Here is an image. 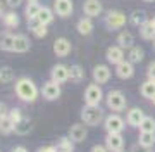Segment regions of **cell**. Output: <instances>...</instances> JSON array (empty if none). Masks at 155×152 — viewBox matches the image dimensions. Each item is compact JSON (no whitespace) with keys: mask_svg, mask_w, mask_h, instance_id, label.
Returning <instances> with one entry per match:
<instances>
[{"mask_svg":"<svg viewBox=\"0 0 155 152\" xmlns=\"http://www.w3.org/2000/svg\"><path fill=\"white\" fill-rule=\"evenodd\" d=\"M2 19H4V24H5L7 28H16L17 24H19V17H17L16 12H5Z\"/></svg>","mask_w":155,"mask_h":152,"instance_id":"obj_31","label":"cell"},{"mask_svg":"<svg viewBox=\"0 0 155 152\" xmlns=\"http://www.w3.org/2000/svg\"><path fill=\"white\" fill-rule=\"evenodd\" d=\"M133 152H150V150H147V147H141V149H134Z\"/></svg>","mask_w":155,"mask_h":152,"instance_id":"obj_42","label":"cell"},{"mask_svg":"<svg viewBox=\"0 0 155 152\" xmlns=\"http://www.w3.org/2000/svg\"><path fill=\"white\" fill-rule=\"evenodd\" d=\"M72 5L71 0H55V4H54V12H57V16L61 17H67L72 14Z\"/></svg>","mask_w":155,"mask_h":152,"instance_id":"obj_9","label":"cell"},{"mask_svg":"<svg viewBox=\"0 0 155 152\" xmlns=\"http://www.w3.org/2000/svg\"><path fill=\"white\" fill-rule=\"evenodd\" d=\"M109 78H110V69L107 68V66H104V64L95 66V69H93V79L97 81V83H98V85L107 83Z\"/></svg>","mask_w":155,"mask_h":152,"instance_id":"obj_11","label":"cell"},{"mask_svg":"<svg viewBox=\"0 0 155 152\" xmlns=\"http://www.w3.org/2000/svg\"><path fill=\"white\" fill-rule=\"evenodd\" d=\"M140 130L141 131H152V133H155V119L152 116H145L141 124H140Z\"/></svg>","mask_w":155,"mask_h":152,"instance_id":"obj_32","label":"cell"},{"mask_svg":"<svg viewBox=\"0 0 155 152\" xmlns=\"http://www.w3.org/2000/svg\"><path fill=\"white\" fill-rule=\"evenodd\" d=\"M91 152H109V149L107 147H102V145H95L91 149Z\"/></svg>","mask_w":155,"mask_h":152,"instance_id":"obj_39","label":"cell"},{"mask_svg":"<svg viewBox=\"0 0 155 152\" xmlns=\"http://www.w3.org/2000/svg\"><path fill=\"white\" fill-rule=\"evenodd\" d=\"M4 14H5V12H4V7H2V4H0V17H4Z\"/></svg>","mask_w":155,"mask_h":152,"instance_id":"obj_43","label":"cell"},{"mask_svg":"<svg viewBox=\"0 0 155 152\" xmlns=\"http://www.w3.org/2000/svg\"><path fill=\"white\" fill-rule=\"evenodd\" d=\"M152 100H153V104H155V95H153V99H152Z\"/></svg>","mask_w":155,"mask_h":152,"instance_id":"obj_45","label":"cell"},{"mask_svg":"<svg viewBox=\"0 0 155 152\" xmlns=\"http://www.w3.org/2000/svg\"><path fill=\"white\" fill-rule=\"evenodd\" d=\"M119 152H126V150H119Z\"/></svg>","mask_w":155,"mask_h":152,"instance_id":"obj_47","label":"cell"},{"mask_svg":"<svg viewBox=\"0 0 155 152\" xmlns=\"http://www.w3.org/2000/svg\"><path fill=\"white\" fill-rule=\"evenodd\" d=\"M9 118L12 119V123L16 124L17 121H19V119L22 118V116H21V113H19V109H12L11 113H9Z\"/></svg>","mask_w":155,"mask_h":152,"instance_id":"obj_36","label":"cell"},{"mask_svg":"<svg viewBox=\"0 0 155 152\" xmlns=\"http://www.w3.org/2000/svg\"><path fill=\"white\" fill-rule=\"evenodd\" d=\"M16 93L17 97L24 102H33L36 100V97H38V88H36V85L28 78H21L17 79L16 83Z\"/></svg>","mask_w":155,"mask_h":152,"instance_id":"obj_1","label":"cell"},{"mask_svg":"<svg viewBox=\"0 0 155 152\" xmlns=\"http://www.w3.org/2000/svg\"><path fill=\"white\" fill-rule=\"evenodd\" d=\"M116 71H117V76H119V78H122V79L131 78V76L134 74L133 62H126V61L119 62V64H117V68H116Z\"/></svg>","mask_w":155,"mask_h":152,"instance_id":"obj_15","label":"cell"},{"mask_svg":"<svg viewBox=\"0 0 155 152\" xmlns=\"http://www.w3.org/2000/svg\"><path fill=\"white\" fill-rule=\"evenodd\" d=\"M153 21H155V19H153Z\"/></svg>","mask_w":155,"mask_h":152,"instance_id":"obj_49","label":"cell"},{"mask_svg":"<svg viewBox=\"0 0 155 152\" xmlns=\"http://www.w3.org/2000/svg\"><path fill=\"white\" fill-rule=\"evenodd\" d=\"M140 145L147 147V149L153 147L155 145V133H152V131H141V135H140Z\"/></svg>","mask_w":155,"mask_h":152,"instance_id":"obj_23","label":"cell"},{"mask_svg":"<svg viewBox=\"0 0 155 152\" xmlns=\"http://www.w3.org/2000/svg\"><path fill=\"white\" fill-rule=\"evenodd\" d=\"M124 23H126V17L119 11H110L105 17V24L109 29H119L121 26H124Z\"/></svg>","mask_w":155,"mask_h":152,"instance_id":"obj_5","label":"cell"},{"mask_svg":"<svg viewBox=\"0 0 155 152\" xmlns=\"http://www.w3.org/2000/svg\"><path fill=\"white\" fill-rule=\"evenodd\" d=\"M145 2H155V0H145Z\"/></svg>","mask_w":155,"mask_h":152,"instance_id":"obj_44","label":"cell"},{"mask_svg":"<svg viewBox=\"0 0 155 152\" xmlns=\"http://www.w3.org/2000/svg\"><path fill=\"white\" fill-rule=\"evenodd\" d=\"M78 31L81 35H90L93 31V23H91V19L90 17H83V19H79L78 21Z\"/></svg>","mask_w":155,"mask_h":152,"instance_id":"obj_22","label":"cell"},{"mask_svg":"<svg viewBox=\"0 0 155 152\" xmlns=\"http://www.w3.org/2000/svg\"><path fill=\"white\" fill-rule=\"evenodd\" d=\"M86 135H88V131H86V128H84L83 124H74L69 130V138L72 142H78V144L86 140Z\"/></svg>","mask_w":155,"mask_h":152,"instance_id":"obj_14","label":"cell"},{"mask_svg":"<svg viewBox=\"0 0 155 152\" xmlns=\"http://www.w3.org/2000/svg\"><path fill=\"white\" fill-rule=\"evenodd\" d=\"M29 47H31V43H29L28 36H24V35H17L16 40H14V52H17V54H24V52L29 50Z\"/></svg>","mask_w":155,"mask_h":152,"instance_id":"obj_17","label":"cell"},{"mask_svg":"<svg viewBox=\"0 0 155 152\" xmlns=\"http://www.w3.org/2000/svg\"><path fill=\"white\" fill-rule=\"evenodd\" d=\"M11 131H14V123H12V119L9 116H4V118H0V133H4V135H9Z\"/></svg>","mask_w":155,"mask_h":152,"instance_id":"obj_30","label":"cell"},{"mask_svg":"<svg viewBox=\"0 0 155 152\" xmlns=\"http://www.w3.org/2000/svg\"><path fill=\"white\" fill-rule=\"evenodd\" d=\"M141 95L145 99H153V95H155V81L153 79H148V81H145L141 85Z\"/></svg>","mask_w":155,"mask_h":152,"instance_id":"obj_25","label":"cell"},{"mask_svg":"<svg viewBox=\"0 0 155 152\" xmlns=\"http://www.w3.org/2000/svg\"><path fill=\"white\" fill-rule=\"evenodd\" d=\"M148 78L155 81V62H152L148 66Z\"/></svg>","mask_w":155,"mask_h":152,"instance_id":"obj_37","label":"cell"},{"mask_svg":"<svg viewBox=\"0 0 155 152\" xmlns=\"http://www.w3.org/2000/svg\"><path fill=\"white\" fill-rule=\"evenodd\" d=\"M145 114L141 109H131L129 113H127V123L131 124V126H140L141 121H143Z\"/></svg>","mask_w":155,"mask_h":152,"instance_id":"obj_20","label":"cell"},{"mask_svg":"<svg viewBox=\"0 0 155 152\" xmlns=\"http://www.w3.org/2000/svg\"><path fill=\"white\" fill-rule=\"evenodd\" d=\"M54 52H55V56L59 57H66L69 52H71V42L64 36L55 40V43H54Z\"/></svg>","mask_w":155,"mask_h":152,"instance_id":"obj_10","label":"cell"},{"mask_svg":"<svg viewBox=\"0 0 155 152\" xmlns=\"http://www.w3.org/2000/svg\"><path fill=\"white\" fill-rule=\"evenodd\" d=\"M153 40H155V38H153ZM153 43H155V42H153Z\"/></svg>","mask_w":155,"mask_h":152,"instance_id":"obj_48","label":"cell"},{"mask_svg":"<svg viewBox=\"0 0 155 152\" xmlns=\"http://www.w3.org/2000/svg\"><path fill=\"white\" fill-rule=\"evenodd\" d=\"M4 116H9V113H7L5 104H0V118H4Z\"/></svg>","mask_w":155,"mask_h":152,"instance_id":"obj_40","label":"cell"},{"mask_svg":"<svg viewBox=\"0 0 155 152\" xmlns=\"http://www.w3.org/2000/svg\"><path fill=\"white\" fill-rule=\"evenodd\" d=\"M83 12L88 17L100 16V12H102V4H100V0H86L83 4Z\"/></svg>","mask_w":155,"mask_h":152,"instance_id":"obj_13","label":"cell"},{"mask_svg":"<svg viewBox=\"0 0 155 152\" xmlns=\"http://www.w3.org/2000/svg\"><path fill=\"white\" fill-rule=\"evenodd\" d=\"M12 152H28V150H26L24 147H16V149H14Z\"/></svg>","mask_w":155,"mask_h":152,"instance_id":"obj_41","label":"cell"},{"mask_svg":"<svg viewBox=\"0 0 155 152\" xmlns=\"http://www.w3.org/2000/svg\"><path fill=\"white\" fill-rule=\"evenodd\" d=\"M122 128H124V121H122L121 116L110 114V116L105 119V130L109 133H121Z\"/></svg>","mask_w":155,"mask_h":152,"instance_id":"obj_8","label":"cell"},{"mask_svg":"<svg viewBox=\"0 0 155 152\" xmlns=\"http://www.w3.org/2000/svg\"><path fill=\"white\" fill-rule=\"evenodd\" d=\"M143 59V49H140V47H131V50H129V62H140Z\"/></svg>","mask_w":155,"mask_h":152,"instance_id":"obj_33","label":"cell"},{"mask_svg":"<svg viewBox=\"0 0 155 152\" xmlns=\"http://www.w3.org/2000/svg\"><path fill=\"white\" fill-rule=\"evenodd\" d=\"M52 19H54V12L50 11L48 7H41V11H40L36 21L41 23V24H50L52 23Z\"/></svg>","mask_w":155,"mask_h":152,"instance_id":"obj_27","label":"cell"},{"mask_svg":"<svg viewBox=\"0 0 155 152\" xmlns=\"http://www.w3.org/2000/svg\"><path fill=\"white\" fill-rule=\"evenodd\" d=\"M102 88L98 86V83H93L90 85L86 92H84V102H86V106H98L100 100H102Z\"/></svg>","mask_w":155,"mask_h":152,"instance_id":"obj_4","label":"cell"},{"mask_svg":"<svg viewBox=\"0 0 155 152\" xmlns=\"http://www.w3.org/2000/svg\"><path fill=\"white\" fill-rule=\"evenodd\" d=\"M117 43L122 49H131L133 47V35L129 33V31H121L119 36H117Z\"/></svg>","mask_w":155,"mask_h":152,"instance_id":"obj_21","label":"cell"},{"mask_svg":"<svg viewBox=\"0 0 155 152\" xmlns=\"http://www.w3.org/2000/svg\"><path fill=\"white\" fill-rule=\"evenodd\" d=\"M107 106L112 111H122L126 107V99L119 90H110L107 93Z\"/></svg>","mask_w":155,"mask_h":152,"instance_id":"obj_3","label":"cell"},{"mask_svg":"<svg viewBox=\"0 0 155 152\" xmlns=\"http://www.w3.org/2000/svg\"><path fill=\"white\" fill-rule=\"evenodd\" d=\"M28 2H36V0H28Z\"/></svg>","mask_w":155,"mask_h":152,"instance_id":"obj_46","label":"cell"},{"mask_svg":"<svg viewBox=\"0 0 155 152\" xmlns=\"http://www.w3.org/2000/svg\"><path fill=\"white\" fill-rule=\"evenodd\" d=\"M140 33L145 40H153L155 38V21H147L145 24L140 26Z\"/></svg>","mask_w":155,"mask_h":152,"instance_id":"obj_19","label":"cell"},{"mask_svg":"<svg viewBox=\"0 0 155 152\" xmlns=\"http://www.w3.org/2000/svg\"><path fill=\"white\" fill-rule=\"evenodd\" d=\"M14 40H16L14 35H2L0 36V49L2 50H14Z\"/></svg>","mask_w":155,"mask_h":152,"instance_id":"obj_26","label":"cell"},{"mask_svg":"<svg viewBox=\"0 0 155 152\" xmlns=\"http://www.w3.org/2000/svg\"><path fill=\"white\" fill-rule=\"evenodd\" d=\"M31 128H33V124H31V121L26 119V118H21L16 124H14V131H16L17 135H28L29 131H31Z\"/></svg>","mask_w":155,"mask_h":152,"instance_id":"obj_18","label":"cell"},{"mask_svg":"<svg viewBox=\"0 0 155 152\" xmlns=\"http://www.w3.org/2000/svg\"><path fill=\"white\" fill-rule=\"evenodd\" d=\"M33 33H35V36H38V38H43L45 35H47V24L38 23L36 26H33Z\"/></svg>","mask_w":155,"mask_h":152,"instance_id":"obj_35","label":"cell"},{"mask_svg":"<svg viewBox=\"0 0 155 152\" xmlns=\"http://www.w3.org/2000/svg\"><path fill=\"white\" fill-rule=\"evenodd\" d=\"M12 79H14V71H12V68L5 66V68L0 69V81L2 83H9Z\"/></svg>","mask_w":155,"mask_h":152,"instance_id":"obj_34","label":"cell"},{"mask_svg":"<svg viewBox=\"0 0 155 152\" xmlns=\"http://www.w3.org/2000/svg\"><path fill=\"white\" fill-rule=\"evenodd\" d=\"M84 78V69L81 68V66H71L69 68V79L71 81H74V83H78V81H81V79Z\"/></svg>","mask_w":155,"mask_h":152,"instance_id":"obj_24","label":"cell"},{"mask_svg":"<svg viewBox=\"0 0 155 152\" xmlns=\"http://www.w3.org/2000/svg\"><path fill=\"white\" fill-rule=\"evenodd\" d=\"M107 61L112 64H119L124 61V54H122V47H109L107 49Z\"/></svg>","mask_w":155,"mask_h":152,"instance_id":"obj_16","label":"cell"},{"mask_svg":"<svg viewBox=\"0 0 155 152\" xmlns=\"http://www.w3.org/2000/svg\"><path fill=\"white\" fill-rule=\"evenodd\" d=\"M104 118V113H102V109H98V106H86L81 111V119H83V123L90 124V126H95V124H98Z\"/></svg>","mask_w":155,"mask_h":152,"instance_id":"obj_2","label":"cell"},{"mask_svg":"<svg viewBox=\"0 0 155 152\" xmlns=\"http://www.w3.org/2000/svg\"><path fill=\"white\" fill-rule=\"evenodd\" d=\"M105 147L109 149V150H112V152L122 150L124 140H122L121 133H109V135L105 137Z\"/></svg>","mask_w":155,"mask_h":152,"instance_id":"obj_7","label":"cell"},{"mask_svg":"<svg viewBox=\"0 0 155 152\" xmlns=\"http://www.w3.org/2000/svg\"><path fill=\"white\" fill-rule=\"evenodd\" d=\"M129 21L134 24V26H141V24H145L148 19H147V12L145 11H134L133 14H131V17H129Z\"/></svg>","mask_w":155,"mask_h":152,"instance_id":"obj_29","label":"cell"},{"mask_svg":"<svg viewBox=\"0 0 155 152\" xmlns=\"http://www.w3.org/2000/svg\"><path fill=\"white\" fill-rule=\"evenodd\" d=\"M40 11H41V5H40L38 2H29L28 7H26V17H28L29 21L31 19H36Z\"/></svg>","mask_w":155,"mask_h":152,"instance_id":"obj_28","label":"cell"},{"mask_svg":"<svg viewBox=\"0 0 155 152\" xmlns=\"http://www.w3.org/2000/svg\"><path fill=\"white\" fill-rule=\"evenodd\" d=\"M5 2H7V5H9V7L16 9V7L21 5V2H22V0H5Z\"/></svg>","mask_w":155,"mask_h":152,"instance_id":"obj_38","label":"cell"},{"mask_svg":"<svg viewBox=\"0 0 155 152\" xmlns=\"http://www.w3.org/2000/svg\"><path fill=\"white\" fill-rule=\"evenodd\" d=\"M52 79L54 81H57V83H64V81H67L69 79V68L67 66H64V64H57L55 68L52 69Z\"/></svg>","mask_w":155,"mask_h":152,"instance_id":"obj_12","label":"cell"},{"mask_svg":"<svg viewBox=\"0 0 155 152\" xmlns=\"http://www.w3.org/2000/svg\"><path fill=\"white\" fill-rule=\"evenodd\" d=\"M61 83H57V81H48V83L43 85V88H41V95L47 99V100H55L61 97Z\"/></svg>","mask_w":155,"mask_h":152,"instance_id":"obj_6","label":"cell"}]
</instances>
